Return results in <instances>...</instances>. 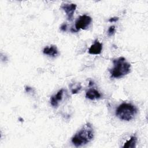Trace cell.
Masks as SVG:
<instances>
[{
    "mask_svg": "<svg viewBox=\"0 0 148 148\" xmlns=\"http://www.w3.org/2000/svg\"><path fill=\"white\" fill-rule=\"evenodd\" d=\"M138 112L136 107L131 103L124 102L116 109V116L123 121H130L134 118Z\"/></svg>",
    "mask_w": 148,
    "mask_h": 148,
    "instance_id": "3957f363",
    "label": "cell"
},
{
    "mask_svg": "<svg viewBox=\"0 0 148 148\" xmlns=\"http://www.w3.org/2000/svg\"><path fill=\"white\" fill-rule=\"evenodd\" d=\"M43 53L50 57H56L58 54V51L57 47L54 45L45 47L43 50Z\"/></svg>",
    "mask_w": 148,
    "mask_h": 148,
    "instance_id": "9c48e42d",
    "label": "cell"
},
{
    "mask_svg": "<svg viewBox=\"0 0 148 148\" xmlns=\"http://www.w3.org/2000/svg\"><path fill=\"white\" fill-rule=\"evenodd\" d=\"M60 29L63 31V32H65L66 31V29H67V25L66 23H64L62 24L61 26H60Z\"/></svg>",
    "mask_w": 148,
    "mask_h": 148,
    "instance_id": "4fadbf2b",
    "label": "cell"
},
{
    "mask_svg": "<svg viewBox=\"0 0 148 148\" xmlns=\"http://www.w3.org/2000/svg\"><path fill=\"white\" fill-rule=\"evenodd\" d=\"M76 7L77 5L73 3H62L60 6L61 9H62L65 12L67 19L69 21H71L72 20L73 14L76 9Z\"/></svg>",
    "mask_w": 148,
    "mask_h": 148,
    "instance_id": "5b68a950",
    "label": "cell"
},
{
    "mask_svg": "<svg viewBox=\"0 0 148 148\" xmlns=\"http://www.w3.org/2000/svg\"><path fill=\"white\" fill-rule=\"evenodd\" d=\"M92 22V18L87 14H83L79 16L75 21V29L76 32L80 29H87L90 27Z\"/></svg>",
    "mask_w": 148,
    "mask_h": 148,
    "instance_id": "277c9868",
    "label": "cell"
},
{
    "mask_svg": "<svg viewBox=\"0 0 148 148\" xmlns=\"http://www.w3.org/2000/svg\"><path fill=\"white\" fill-rule=\"evenodd\" d=\"M108 35L109 36H111L114 34L116 32V27L114 25L110 26L108 29Z\"/></svg>",
    "mask_w": 148,
    "mask_h": 148,
    "instance_id": "7c38bea8",
    "label": "cell"
},
{
    "mask_svg": "<svg viewBox=\"0 0 148 148\" xmlns=\"http://www.w3.org/2000/svg\"><path fill=\"white\" fill-rule=\"evenodd\" d=\"M64 92V90L63 88L60 90L56 94L51 97L50 102L51 105L54 108H57L58 105V103L62 99L63 94Z\"/></svg>",
    "mask_w": 148,
    "mask_h": 148,
    "instance_id": "52a82bcc",
    "label": "cell"
},
{
    "mask_svg": "<svg viewBox=\"0 0 148 148\" xmlns=\"http://www.w3.org/2000/svg\"><path fill=\"white\" fill-rule=\"evenodd\" d=\"M94 131L91 123H86L71 138L72 143L76 147H80L90 142L94 138Z\"/></svg>",
    "mask_w": 148,
    "mask_h": 148,
    "instance_id": "6da1fadb",
    "label": "cell"
},
{
    "mask_svg": "<svg viewBox=\"0 0 148 148\" xmlns=\"http://www.w3.org/2000/svg\"><path fill=\"white\" fill-rule=\"evenodd\" d=\"M70 87H71L72 94H75L78 93L80 91V90L82 88V86H81L80 83H72L71 84Z\"/></svg>",
    "mask_w": 148,
    "mask_h": 148,
    "instance_id": "8fae6325",
    "label": "cell"
},
{
    "mask_svg": "<svg viewBox=\"0 0 148 148\" xmlns=\"http://www.w3.org/2000/svg\"><path fill=\"white\" fill-rule=\"evenodd\" d=\"M32 90V88L29 86H25V91L27 92H29Z\"/></svg>",
    "mask_w": 148,
    "mask_h": 148,
    "instance_id": "9a60e30c",
    "label": "cell"
},
{
    "mask_svg": "<svg viewBox=\"0 0 148 148\" xmlns=\"http://www.w3.org/2000/svg\"><path fill=\"white\" fill-rule=\"evenodd\" d=\"M102 50V44L97 39L88 49V53L92 55H98L101 54Z\"/></svg>",
    "mask_w": 148,
    "mask_h": 148,
    "instance_id": "8992f818",
    "label": "cell"
},
{
    "mask_svg": "<svg viewBox=\"0 0 148 148\" xmlns=\"http://www.w3.org/2000/svg\"><path fill=\"white\" fill-rule=\"evenodd\" d=\"M138 141L137 137L135 135L132 136L129 140L124 143L123 147V148H134L136 147V143Z\"/></svg>",
    "mask_w": 148,
    "mask_h": 148,
    "instance_id": "30bf717a",
    "label": "cell"
},
{
    "mask_svg": "<svg viewBox=\"0 0 148 148\" xmlns=\"http://www.w3.org/2000/svg\"><path fill=\"white\" fill-rule=\"evenodd\" d=\"M119 18L118 17H112V18H110L109 19V22L110 23H113V22H116L119 20Z\"/></svg>",
    "mask_w": 148,
    "mask_h": 148,
    "instance_id": "5bb4252c",
    "label": "cell"
},
{
    "mask_svg": "<svg viewBox=\"0 0 148 148\" xmlns=\"http://www.w3.org/2000/svg\"><path fill=\"white\" fill-rule=\"evenodd\" d=\"M101 94L95 88H90L86 92V97L91 100L98 99L101 98Z\"/></svg>",
    "mask_w": 148,
    "mask_h": 148,
    "instance_id": "ba28073f",
    "label": "cell"
},
{
    "mask_svg": "<svg viewBox=\"0 0 148 148\" xmlns=\"http://www.w3.org/2000/svg\"><path fill=\"white\" fill-rule=\"evenodd\" d=\"M113 68L109 70L111 78H121L131 72V64L124 57H120L113 60Z\"/></svg>",
    "mask_w": 148,
    "mask_h": 148,
    "instance_id": "7a4b0ae2",
    "label": "cell"
}]
</instances>
